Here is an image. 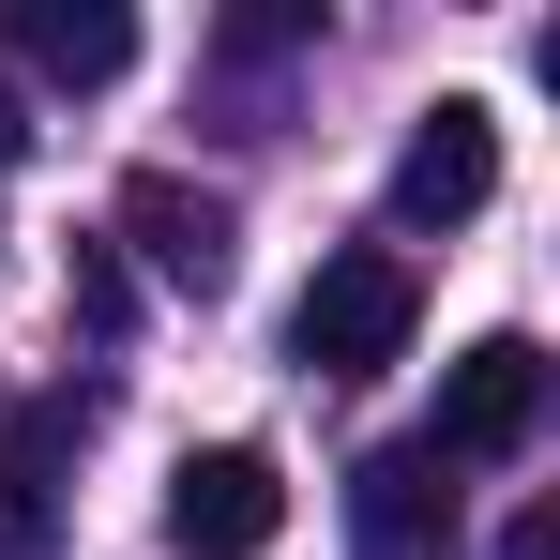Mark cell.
Instances as JSON below:
<instances>
[{"label":"cell","mask_w":560,"mask_h":560,"mask_svg":"<svg viewBox=\"0 0 560 560\" xmlns=\"http://www.w3.org/2000/svg\"><path fill=\"white\" fill-rule=\"evenodd\" d=\"M409 318H424V288H409V258H318V288H303V318H288V349L318 378H378L394 349H409Z\"/></svg>","instance_id":"1"},{"label":"cell","mask_w":560,"mask_h":560,"mask_svg":"<svg viewBox=\"0 0 560 560\" xmlns=\"http://www.w3.org/2000/svg\"><path fill=\"white\" fill-rule=\"evenodd\" d=\"M273 530H288V469L258 440H212V455L167 469V546L183 560H258Z\"/></svg>","instance_id":"2"},{"label":"cell","mask_w":560,"mask_h":560,"mask_svg":"<svg viewBox=\"0 0 560 560\" xmlns=\"http://www.w3.org/2000/svg\"><path fill=\"white\" fill-rule=\"evenodd\" d=\"M546 424V349L530 334H485L440 364V424H424V455H515Z\"/></svg>","instance_id":"3"},{"label":"cell","mask_w":560,"mask_h":560,"mask_svg":"<svg viewBox=\"0 0 560 560\" xmlns=\"http://www.w3.org/2000/svg\"><path fill=\"white\" fill-rule=\"evenodd\" d=\"M485 197H500V121L469 92H440L409 121V152H394V228H469Z\"/></svg>","instance_id":"4"},{"label":"cell","mask_w":560,"mask_h":560,"mask_svg":"<svg viewBox=\"0 0 560 560\" xmlns=\"http://www.w3.org/2000/svg\"><path fill=\"white\" fill-rule=\"evenodd\" d=\"M121 243H137L167 288H197V303L243 273V228H228V197H212V183H183V167H137V183H121Z\"/></svg>","instance_id":"5"},{"label":"cell","mask_w":560,"mask_h":560,"mask_svg":"<svg viewBox=\"0 0 560 560\" xmlns=\"http://www.w3.org/2000/svg\"><path fill=\"white\" fill-rule=\"evenodd\" d=\"M349 560H455V485H440L424 440L349 469Z\"/></svg>","instance_id":"6"},{"label":"cell","mask_w":560,"mask_h":560,"mask_svg":"<svg viewBox=\"0 0 560 560\" xmlns=\"http://www.w3.org/2000/svg\"><path fill=\"white\" fill-rule=\"evenodd\" d=\"M77 394H31L15 409V455H0V560H46V515H61V455H77Z\"/></svg>","instance_id":"7"},{"label":"cell","mask_w":560,"mask_h":560,"mask_svg":"<svg viewBox=\"0 0 560 560\" xmlns=\"http://www.w3.org/2000/svg\"><path fill=\"white\" fill-rule=\"evenodd\" d=\"M0 46L92 92V77H121V61H137V15H121V0H0Z\"/></svg>","instance_id":"8"},{"label":"cell","mask_w":560,"mask_h":560,"mask_svg":"<svg viewBox=\"0 0 560 560\" xmlns=\"http://www.w3.org/2000/svg\"><path fill=\"white\" fill-rule=\"evenodd\" d=\"M61 303H77L92 334H121V318H137V288H121V258H106V243H77V273H61Z\"/></svg>","instance_id":"9"},{"label":"cell","mask_w":560,"mask_h":560,"mask_svg":"<svg viewBox=\"0 0 560 560\" xmlns=\"http://www.w3.org/2000/svg\"><path fill=\"white\" fill-rule=\"evenodd\" d=\"M500 560H560V515H515V546Z\"/></svg>","instance_id":"10"},{"label":"cell","mask_w":560,"mask_h":560,"mask_svg":"<svg viewBox=\"0 0 560 560\" xmlns=\"http://www.w3.org/2000/svg\"><path fill=\"white\" fill-rule=\"evenodd\" d=\"M15 152H31V106H15V92H0V167H15Z\"/></svg>","instance_id":"11"}]
</instances>
